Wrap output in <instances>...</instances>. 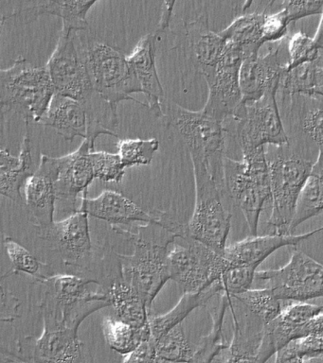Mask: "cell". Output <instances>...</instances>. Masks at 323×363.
<instances>
[{
	"label": "cell",
	"mask_w": 323,
	"mask_h": 363,
	"mask_svg": "<svg viewBox=\"0 0 323 363\" xmlns=\"http://www.w3.org/2000/svg\"><path fill=\"white\" fill-rule=\"evenodd\" d=\"M4 244L13 265V269L4 277H10L18 272H23L30 277H35L38 281L43 280L47 277L41 272L42 268L46 265L40 262L35 255L31 254L29 250L8 235L4 238Z\"/></svg>",
	"instance_id": "obj_38"
},
{
	"label": "cell",
	"mask_w": 323,
	"mask_h": 363,
	"mask_svg": "<svg viewBox=\"0 0 323 363\" xmlns=\"http://www.w3.org/2000/svg\"><path fill=\"white\" fill-rule=\"evenodd\" d=\"M98 0H61V30L82 31L87 27V16Z\"/></svg>",
	"instance_id": "obj_42"
},
{
	"label": "cell",
	"mask_w": 323,
	"mask_h": 363,
	"mask_svg": "<svg viewBox=\"0 0 323 363\" xmlns=\"http://www.w3.org/2000/svg\"><path fill=\"white\" fill-rule=\"evenodd\" d=\"M183 243L175 240L169 252V272L184 292H199L219 280L229 269L228 260L223 255L199 241L187 237Z\"/></svg>",
	"instance_id": "obj_11"
},
{
	"label": "cell",
	"mask_w": 323,
	"mask_h": 363,
	"mask_svg": "<svg viewBox=\"0 0 323 363\" xmlns=\"http://www.w3.org/2000/svg\"><path fill=\"white\" fill-rule=\"evenodd\" d=\"M234 336L224 362H257L266 323L236 298L229 295Z\"/></svg>",
	"instance_id": "obj_20"
},
{
	"label": "cell",
	"mask_w": 323,
	"mask_h": 363,
	"mask_svg": "<svg viewBox=\"0 0 323 363\" xmlns=\"http://www.w3.org/2000/svg\"><path fill=\"white\" fill-rule=\"evenodd\" d=\"M305 99L302 107V128L319 146L323 147V96H303Z\"/></svg>",
	"instance_id": "obj_41"
},
{
	"label": "cell",
	"mask_w": 323,
	"mask_h": 363,
	"mask_svg": "<svg viewBox=\"0 0 323 363\" xmlns=\"http://www.w3.org/2000/svg\"><path fill=\"white\" fill-rule=\"evenodd\" d=\"M29 125L26 123V135L18 155H13L7 149H1L0 152V194L18 203L22 201V187L38 169L33 158Z\"/></svg>",
	"instance_id": "obj_25"
},
{
	"label": "cell",
	"mask_w": 323,
	"mask_h": 363,
	"mask_svg": "<svg viewBox=\"0 0 323 363\" xmlns=\"http://www.w3.org/2000/svg\"><path fill=\"white\" fill-rule=\"evenodd\" d=\"M153 342L155 345V362H192L195 349L187 340L182 323L158 340H153Z\"/></svg>",
	"instance_id": "obj_34"
},
{
	"label": "cell",
	"mask_w": 323,
	"mask_h": 363,
	"mask_svg": "<svg viewBox=\"0 0 323 363\" xmlns=\"http://www.w3.org/2000/svg\"><path fill=\"white\" fill-rule=\"evenodd\" d=\"M316 96H323V65L320 64V62L319 76H317V88L316 91Z\"/></svg>",
	"instance_id": "obj_50"
},
{
	"label": "cell",
	"mask_w": 323,
	"mask_h": 363,
	"mask_svg": "<svg viewBox=\"0 0 323 363\" xmlns=\"http://www.w3.org/2000/svg\"><path fill=\"white\" fill-rule=\"evenodd\" d=\"M164 113L163 121L182 139L192 166L206 167L225 189L226 129L223 122L203 109L192 111L175 102L167 104Z\"/></svg>",
	"instance_id": "obj_2"
},
{
	"label": "cell",
	"mask_w": 323,
	"mask_h": 363,
	"mask_svg": "<svg viewBox=\"0 0 323 363\" xmlns=\"http://www.w3.org/2000/svg\"><path fill=\"white\" fill-rule=\"evenodd\" d=\"M254 283L256 288L270 289L280 301L307 302L323 298V264L295 249L286 265L257 272Z\"/></svg>",
	"instance_id": "obj_8"
},
{
	"label": "cell",
	"mask_w": 323,
	"mask_h": 363,
	"mask_svg": "<svg viewBox=\"0 0 323 363\" xmlns=\"http://www.w3.org/2000/svg\"><path fill=\"white\" fill-rule=\"evenodd\" d=\"M322 231L323 227H319L313 231L297 235H279L273 233L265 235H249L245 240L226 246L223 255L228 260L229 267L251 266L257 269L277 250L286 246L300 245L303 241Z\"/></svg>",
	"instance_id": "obj_23"
},
{
	"label": "cell",
	"mask_w": 323,
	"mask_h": 363,
	"mask_svg": "<svg viewBox=\"0 0 323 363\" xmlns=\"http://www.w3.org/2000/svg\"><path fill=\"white\" fill-rule=\"evenodd\" d=\"M184 28L190 59L201 75L206 77L217 67L228 40L209 28L205 16L186 23Z\"/></svg>",
	"instance_id": "obj_24"
},
{
	"label": "cell",
	"mask_w": 323,
	"mask_h": 363,
	"mask_svg": "<svg viewBox=\"0 0 323 363\" xmlns=\"http://www.w3.org/2000/svg\"><path fill=\"white\" fill-rule=\"evenodd\" d=\"M288 48V60L285 65V71L319 59V48L316 41L305 31L295 33L289 39Z\"/></svg>",
	"instance_id": "obj_39"
},
{
	"label": "cell",
	"mask_w": 323,
	"mask_h": 363,
	"mask_svg": "<svg viewBox=\"0 0 323 363\" xmlns=\"http://www.w3.org/2000/svg\"><path fill=\"white\" fill-rule=\"evenodd\" d=\"M94 150L89 141L84 139L75 152L56 157V197L67 204L69 211H76L78 196L89 189L95 179L90 156Z\"/></svg>",
	"instance_id": "obj_17"
},
{
	"label": "cell",
	"mask_w": 323,
	"mask_h": 363,
	"mask_svg": "<svg viewBox=\"0 0 323 363\" xmlns=\"http://www.w3.org/2000/svg\"><path fill=\"white\" fill-rule=\"evenodd\" d=\"M222 291V284L219 279L202 291L184 292L175 308L167 313L160 315L150 313L148 323L150 331H151V339L155 342L163 335L168 333L171 329L182 323L195 308L205 306L212 298L218 296V294Z\"/></svg>",
	"instance_id": "obj_27"
},
{
	"label": "cell",
	"mask_w": 323,
	"mask_h": 363,
	"mask_svg": "<svg viewBox=\"0 0 323 363\" xmlns=\"http://www.w3.org/2000/svg\"><path fill=\"white\" fill-rule=\"evenodd\" d=\"M113 231L132 241V255L116 254L121 277L131 284L143 298L152 311L153 303L167 281L171 280L169 272V246L177 238L187 237L186 224L175 220L169 225L146 223L132 232L111 226Z\"/></svg>",
	"instance_id": "obj_1"
},
{
	"label": "cell",
	"mask_w": 323,
	"mask_h": 363,
	"mask_svg": "<svg viewBox=\"0 0 323 363\" xmlns=\"http://www.w3.org/2000/svg\"><path fill=\"white\" fill-rule=\"evenodd\" d=\"M319 61L306 62L285 71L280 82L279 91L288 96H314L317 88Z\"/></svg>",
	"instance_id": "obj_33"
},
{
	"label": "cell",
	"mask_w": 323,
	"mask_h": 363,
	"mask_svg": "<svg viewBox=\"0 0 323 363\" xmlns=\"http://www.w3.org/2000/svg\"><path fill=\"white\" fill-rule=\"evenodd\" d=\"M118 153L126 169L147 166L160 149L157 138H124L118 142Z\"/></svg>",
	"instance_id": "obj_37"
},
{
	"label": "cell",
	"mask_w": 323,
	"mask_h": 363,
	"mask_svg": "<svg viewBox=\"0 0 323 363\" xmlns=\"http://www.w3.org/2000/svg\"><path fill=\"white\" fill-rule=\"evenodd\" d=\"M323 312V306L294 302L283 308L274 320L265 325L257 362H265L280 349L297 339L299 329L312 318Z\"/></svg>",
	"instance_id": "obj_21"
},
{
	"label": "cell",
	"mask_w": 323,
	"mask_h": 363,
	"mask_svg": "<svg viewBox=\"0 0 323 363\" xmlns=\"http://www.w3.org/2000/svg\"><path fill=\"white\" fill-rule=\"evenodd\" d=\"M289 23L322 14L323 0H283L282 10Z\"/></svg>",
	"instance_id": "obj_44"
},
{
	"label": "cell",
	"mask_w": 323,
	"mask_h": 363,
	"mask_svg": "<svg viewBox=\"0 0 323 363\" xmlns=\"http://www.w3.org/2000/svg\"><path fill=\"white\" fill-rule=\"evenodd\" d=\"M55 95L46 65L36 67L19 57L9 68L0 70L2 121L16 113L25 123L40 124Z\"/></svg>",
	"instance_id": "obj_3"
},
{
	"label": "cell",
	"mask_w": 323,
	"mask_h": 363,
	"mask_svg": "<svg viewBox=\"0 0 323 363\" xmlns=\"http://www.w3.org/2000/svg\"><path fill=\"white\" fill-rule=\"evenodd\" d=\"M323 356V329L292 340L276 354V362H310Z\"/></svg>",
	"instance_id": "obj_35"
},
{
	"label": "cell",
	"mask_w": 323,
	"mask_h": 363,
	"mask_svg": "<svg viewBox=\"0 0 323 363\" xmlns=\"http://www.w3.org/2000/svg\"><path fill=\"white\" fill-rule=\"evenodd\" d=\"M89 216L80 207L69 218L55 220L46 228L39 229V237L50 244L53 251L60 255L64 265L69 268L86 269L92 262Z\"/></svg>",
	"instance_id": "obj_14"
},
{
	"label": "cell",
	"mask_w": 323,
	"mask_h": 363,
	"mask_svg": "<svg viewBox=\"0 0 323 363\" xmlns=\"http://www.w3.org/2000/svg\"><path fill=\"white\" fill-rule=\"evenodd\" d=\"M175 2L177 0H163V11L157 30L158 33H163L170 27Z\"/></svg>",
	"instance_id": "obj_47"
},
{
	"label": "cell",
	"mask_w": 323,
	"mask_h": 363,
	"mask_svg": "<svg viewBox=\"0 0 323 363\" xmlns=\"http://www.w3.org/2000/svg\"><path fill=\"white\" fill-rule=\"evenodd\" d=\"M21 306L18 298L9 289L1 286V309L0 320L2 322L13 323L18 319V308Z\"/></svg>",
	"instance_id": "obj_45"
},
{
	"label": "cell",
	"mask_w": 323,
	"mask_h": 363,
	"mask_svg": "<svg viewBox=\"0 0 323 363\" xmlns=\"http://www.w3.org/2000/svg\"><path fill=\"white\" fill-rule=\"evenodd\" d=\"M106 292L119 319L136 328H143L147 325L152 311L147 308L137 289L124 280L121 274L120 277L112 281Z\"/></svg>",
	"instance_id": "obj_28"
},
{
	"label": "cell",
	"mask_w": 323,
	"mask_h": 363,
	"mask_svg": "<svg viewBox=\"0 0 323 363\" xmlns=\"http://www.w3.org/2000/svg\"><path fill=\"white\" fill-rule=\"evenodd\" d=\"M40 124L50 128L67 141L76 138L86 139L89 135V116L84 104L58 94Z\"/></svg>",
	"instance_id": "obj_26"
},
{
	"label": "cell",
	"mask_w": 323,
	"mask_h": 363,
	"mask_svg": "<svg viewBox=\"0 0 323 363\" xmlns=\"http://www.w3.org/2000/svg\"><path fill=\"white\" fill-rule=\"evenodd\" d=\"M256 272L257 269L251 266L229 267L220 278L222 292L236 295L248 291L253 286Z\"/></svg>",
	"instance_id": "obj_43"
},
{
	"label": "cell",
	"mask_w": 323,
	"mask_h": 363,
	"mask_svg": "<svg viewBox=\"0 0 323 363\" xmlns=\"http://www.w3.org/2000/svg\"><path fill=\"white\" fill-rule=\"evenodd\" d=\"M229 308V296L225 292L218 294L217 306L209 311L212 320L211 332L201 339L199 345L195 349L192 362H215L229 347L223 334L224 320Z\"/></svg>",
	"instance_id": "obj_31"
},
{
	"label": "cell",
	"mask_w": 323,
	"mask_h": 363,
	"mask_svg": "<svg viewBox=\"0 0 323 363\" xmlns=\"http://www.w3.org/2000/svg\"><path fill=\"white\" fill-rule=\"evenodd\" d=\"M317 47L319 48V62L323 65V11L322 17H320L319 27H317L316 35L314 37Z\"/></svg>",
	"instance_id": "obj_49"
},
{
	"label": "cell",
	"mask_w": 323,
	"mask_h": 363,
	"mask_svg": "<svg viewBox=\"0 0 323 363\" xmlns=\"http://www.w3.org/2000/svg\"><path fill=\"white\" fill-rule=\"evenodd\" d=\"M323 211V147L319 149V156L312 167L310 174L300 193L296 214L289 233L293 234L305 221L316 217Z\"/></svg>",
	"instance_id": "obj_29"
},
{
	"label": "cell",
	"mask_w": 323,
	"mask_h": 363,
	"mask_svg": "<svg viewBox=\"0 0 323 363\" xmlns=\"http://www.w3.org/2000/svg\"><path fill=\"white\" fill-rule=\"evenodd\" d=\"M46 67L58 95L69 96L83 104L97 95L87 69L84 42L79 31L61 30Z\"/></svg>",
	"instance_id": "obj_10"
},
{
	"label": "cell",
	"mask_w": 323,
	"mask_h": 363,
	"mask_svg": "<svg viewBox=\"0 0 323 363\" xmlns=\"http://www.w3.org/2000/svg\"><path fill=\"white\" fill-rule=\"evenodd\" d=\"M243 59V48L228 41L217 67L204 77L209 94L203 110L223 123L234 116L243 101L240 69Z\"/></svg>",
	"instance_id": "obj_13"
},
{
	"label": "cell",
	"mask_w": 323,
	"mask_h": 363,
	"mask_svg": "<svg viewBox=\"0 0 323 363\" xmlns=\"http://www.w3.org/2000/svg\"><path fill=\"white\" fill-rule=\"evenodd\" d=\"M313 164L294 153L279 155L269 162L272 213L268 224L273 234L291 235L289 229L297 201Z\"/></svg>",
	"instance_id": "obj_9"
},
{
	"label": "cell",
	"mask_w": 323,
	"mask_h": 363,
	"mask_svg": "<svg viewBox=\"0 0 323 363\" xmlns=\"http://www.w3.org/2000/svg\"><path fill=\"white\" fill-rule=\"evenodd\" d=\"M84 55L93 87L112 107L117 109L118 104L126 101L148 107L132 96L143 94V91L127 55L120 48L104 42L89 41L84 43Z\"/></svg>",
	"instance_id": "obj_7"
},
{
	"label": "cell",
	"mask_w": 323,
	"mask_h": 363,
	"mask_svg": "<svg viewBox=\"0 0 323 363\" xmlns=\"http://www.w3.org/2000/svg\"><path fill=\"white\" fill-rule=\"evenodd\" d=\"M56 157L41 155L35 172L24 184L25 204L30 221L43 229L55 221Z\"/></svg>",
	"instance_id": "obj_18"
},
{
	"label": "cell",
	"mask_w": 323,
	"mask_h": 363,
	"mask_svg": "<svg viewBox=\"0 0 323 363\" xmlns=\"http://www.w3.org/2000/svg\"><path fill=\"white\" fill-rule=\"evenodd\" d=\"M40 337L28 336L18 342L21 362H83V342L78 329L43 323Z\"/></svg>",
	"instance_id": "obj_15"
},
{
	"label": "cell",
	"mask_w": 323,
	"mask_h": 363,
	"mask_svg": "<svg viewBox=\"0 0 323 363\" xmlns=\"http://www.w3.org/2000/svg\"><path fill=\"white\" fill-rule=\"evenodd\" d=\"M276 1H278V0H258L256 4L258 8L255 13H266V10L270 8ZM255 2H256V0H245L242 6V13H248V11L251 10Z\"/></svg>",
	"instance_id": "obj_48"
},
{
	"label": "cell",
	"mask_w": 323,
	"mask_h": 363,
	"mask_svg": "<svg viewBox=\"0 0 323 363\" xmlns=\"http://www.w3.org/2000/svg\"><path fill=\"white\" fill-rule=\"evenodd\" d=\"M104 340L110 349L126 356L134 351L143 340L150 339L149 323L143 328H136L123 320L104 316L102 322Z\"/></svg>",
	"instance_id": "obj_32"
},
{
	"label": "cell",
	"mask_w": 323,
	"mask_h": 363,
	"mask_svg": "<svg viewBox=\"0 0 323 363\" xmlns=\"http://www.w3.org/2000/svg\"><path fill=\"white\" fill-rule=\"evenodd\" d=\"M310 362H319V363H322L323 362V356L322 357H317V359H312Z\"/></svg>",
	"instance_id": "obj_51"
},
{
	"label": "cell",
	"mask_w": 323,
	"mask_h": 363,
	"mask_svg": "<svg viewBox=\"0 0 323 363\" xmlns=\"http://www.w3.org/2000/svg\"><path fill=\"white\" fill-rule=\"evenodd\" d=\"M242 155L239 161L226 156L225 194L242 211L251 235H257L261 213L271 201L269 161L265 147Z\"/></svg>",
	"instance_id": "obj_5"
},
{
	"label": "cell",
	"mask_w": 323,
	"mask_h": 363,
	"mask_svg": "<svg viewBox=\"0 0 323 363\" xmlns=\"http://www.w3.org/2000/svg\"><path fill=\"white\" fill-rule=\"evenodd\" d=\"M124 362H155V345L150 339L143 340L134 351L124 357Z\"/></svg>",
	"instance_id": "obj_46"
},
{
	"label": "cell",
	"mask_w": 323,
	"mask_h": 363,
	"mask_svg": "<svg viewBox=\"0 0 323 363\" xmlns=\"http://www.w3.org/2000/svg\"><path fill=\"white\" fill-rule=\"evenodd\" d=\"M278 92H270L256 101H242L232 116L236 123V138L241 152H249L266 145L289 146L277 104Z\"/></svg>",
	"instance_id": "obj_12"
},
{
	"label": "cell",
	"mask_w": 323,
	"mask_h": 363,
	"mask_svg": "<svg viewBox=\"0 0 323 363\" xmlns=\"http://www.w3.org/2000/svg\"><path fill=\"white\" fill-rule=\"evenodd\" d=\"M43 286L39 308L42 318L67 328L79 329L89 315L111 306L106 289H92L99 282L77 274H62L38 281Z\"/></svg>",
	"instance_id": "obj_4"
},
{
	"label": "cell",
	"mask_w": 323,
	"mask_h": 363,
	"mask_svg": "<svg viewBox=\"0 0 323 363\" xmlns=\"http://www.w3.org/2000/svg\"><path fill=\"white\" fill-rule=\"evenodd\" d=\"M93 172L96 179L104 183L120 184L126 174V166L119 153L92 150Z\"/></svg>",
	"instance_id": "obj_40"
},
{
	"label": "cell",
	"mask_w": 323,
	"mask_h": 363,
	"mask_svg": "<svg viewBox=\"0 0 323 363\" xmlns=\"http://www.w3.org/2000/svg\"><path fill=\"white\" fill-rule=\"evenodd\" d=\"M158 31L141 37L131 53L127 55L130 67L146 95L150 111L158 118H164V90L158 76L157 56Z\"/></svg>",
	"instance_id": "obj_22"
},
{
	"label": "cell",
	"mask_w": 323,
	"mask_h": 363,
	"mask_svg": "<svg viewBox=\"0 0 323 363\" xmlns=\"http://www.w3.org/2000/svg\"><path fill=\"white\" fill-rule=\"evenodd\" d=\"M87 191L84 192L80 207L92 217L106 221L110 226L131 225L136 221L169 225L175 221L168 213L146 211L116 190H104L93 199L87 198Z\"/></svg>",
	"instance_id": "obj_16"
},
{
	"label": "cell",
	"mask_w": 323,
	"mask_h": 363,
	"mask_svg": "<svg viewBox=\"0 0 323 363\" xmlns=\"http://www.w3.org/2000/svg\"><path fill=\"white\" fill-rule=\"evenodd\" d=\"M268 13H246L237 17L220 34L228 41L239 45L245 57L259 53L260 48L265 44L263 38V26Z\"/></svg>",
	"instance_id": "obj_30"
},
{
	"label": "cell",
	"mask_w": 323,
	"mask_h": 363,
	"mask_svg": "<svg viewBox=\"0 0 323 363\" xmlns=\"http://www.w3.org/2000/svg\"><path fill=\"white\" fill-rule=\"evenodd\" d=\"M194 212L186 224L187 235L224 255L231 227V214L225 208V190L208 170L195 169Z\"/></svg>",
	"instance_id": "obj_6"
},
{
	"label": "cell",
	"mask_w": 323,
	"mask_h": 363,
	"mask_svg": "<svg viewBox=\"0 0 323 363\" xmlns=\"http://www.w3.org/2000/svg\"><path fill=\"white\" fill-rule=\"evenodd\" d=\"M280 47L282 41L263 55L254 53L245 57L240 69L243 101H256L266 94L279 91L286 65L280 61Z\"/></svg>",
	"instance_id": "obj_19"
},
{
	"label": "cell",
	"mask_w": 323,
	"mask_h": 363,
	"mask_svg": "<svg viewBox=\"0 0 323 363\" xmlns=\"http://www.w3.org/2000/svg\"><path fill=\"white\" fill-rule=\"evenodd\" d=\"M240 301L268 325L282 311V301L268 288L249 289L242 294L231 295Z\"/></svg>",
	"instance_id": "obj_36"
}]
</instances>
